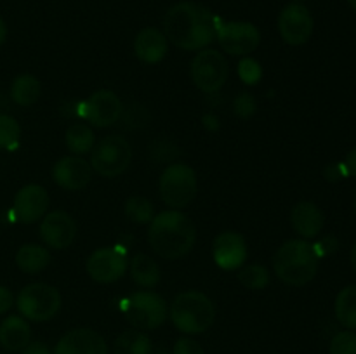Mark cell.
I'll return each mask as SVG.
<instances>
[{
    "mask_svg": "<svg viewBox=\"0 0 356 354\" xmlns=\"http://www.w3.org/2000/svg\"><path fill=\"white\" fill-rule=\"evenodd\" d=\"M219 21L205 6L177 2L163 16V35L183 51H202L216 40Z\"/></svg>",
    "mask_w": 356,
    "mask_h": 354,
    "instance_id": "1",
    "label": "cell"
},
{
    "mask_svg": "<svg viewBox=\"0 0 356 354\" xmlns=\"http://www.w3.org/2000/svg\"><path fill=\"white\" fill-rule=\"evenodd\" d=\"M148 242L153 252L167 260L186 257L197 242L193 221L181 210H163L149 222Z\"/></svg>",
    "mask_w": 356,
    "mask_h": 354,
    "instance_id": "2",
    "label": "cell"
},
{
    "mask_svg": "<svg viewBox=\"0 0 356 354\" xmlns=\"http://www.w3.org/2000/svg\"><path fill=\"white\" fill-rule=\"evenodd\" d=\"M318 255L313 243L306 239H287L273 255V271L282 283L289 287H305L318 273Z\"/></svg>",
    "mask_w": 356,
    "mask_h": 354,
    "instance_id": "3",
    "label": "cell"
},
{
    "mask_svg": "<svg viewBox=\"0 0 356 354\" xmlns=\"http://www.w3.org/2000/svg\"><path fill=\"white\" fill-rule=\"evenodd\" d=\"M172 325L186 335L204 333L214 325L216 305L209 295L198 290H188L177 295L169 307Z\"/></svg>",
    "mask_w": 356,
    "mask_h": 354,
    "instance_id": "4",
    "label": "cell"
},
{
    "mask_svg": "<svg viewBox=\"0 0 356 354\" xmlns=\"http://www.w3.org/2000/svg\"><path fill=\"white\" fill-rule=\"evenodd\" d=\"M160 198L174 210L186 208L195 200L198 191L197 174L183 162L170 163L163 169L159 180Z\"/></svg>",
    "mask_w": 356,
    "mask_h": 354,
    "instance_id": "5",
    "label": "cell"
},
{
    "mask_svg": "<svg viewBox=\"0 0 356 354\" xmlns=\"http://www.w3.org/2000/svg\"><path fill=\"white\" fill-rule=\"evenodd\" d=\"M122 312L136 330H156L167 319L165 301L152 290H139L122 301Z\"/></svg>",
    "mask_w": 356,
    "mask_h": 354,
    "instance_id": "6",
    "label": "cell"
},
{
    "mask_svg": "<svg viewBox=\"0 0 356 354\" xmlns=\"http://www.w3.org/2000/svg\"><path fill=\"white\" fill-rule=\"evenodd\" d=\"M16 305L19 314L30 321H49L61 309V294L49 283H30L17 294Z\"/></svg>",
    "mask_w": 356,
    "mask_h": 354,
    "instance_id": "7",
    "label": "cell"
},
{
    "mask_svg": "<svg viewBox=\"0 0 356 354\" xmlns=\"http://www.w3.org/2000/svg\"><path fill=\"white\" fill-rule=\"evenodd\" d=\"M132 162V146L124 135L111 134L94 144L90 167L99 176L113 179L124 174Z\"/></svg>",
    "mask_w": 356,
    "mask_h": 354,
    "instance_id": "8",
    "label": "cell"
},
{
    "mask_svg": "<svg viewBox=\"0 0 356 354\" xmlns=\"http://www.w3.org/2000/svg\"><path fill=\"white\" fill-rule=\"evenodd\" d=\"M190 76L202 92L216 94L225 87L228 80L229 65L222 52L216 49H202L191 59Z\"/></svg>",
    "mask_w": 356,
    "mask_h": 354,
    "instance_id": "9",
    "label": "cell"
},
{
    "mask_svg": "<svg viewBox=\"0 0 356 354\" xmlns=\"http://www.w3.org/2000/svg\"><path fill=\"white\" fill-rule=\"evenodd\" d=\"M76 113L90 127L104 128L120 120L124 115V104L113 90L99 89L79 104Z\"/></svg>",
    "mask_w": 356,
    "mask_h": 354,
    "instance_id": "10",
    "label": "cell"
},
{
    "mask_svg": "<svg viewBox=\"0 0 356 354\" xmlns=\"http://www.w3.org/2000/svg\"><path fill=\"white\" fill-rule=\"evenodd\" d=\"M216 40L229 56H249L259 47L261 31L249 21H219Z\"/></svg>",
    "mask_w": 356,
    "mask_h": 354,
    "instance_id": "11",
    "label": "cell"
},
{
    "mask_svg": "<svg viewBox=\"0 0 356 354\" xmlns=\"http://www.w3.org/2000/svg\"><path fill=\"white\" fill-rule=\"evenodd\" d=\"M86 271L96 283H115L129 271V257L120 246H101L89 255Z\"/></svg>",
    "mask_w": 356,
    "mask_h": 354,
    "instance_id": "12",
    "label": "cell"
},
{
    "mask_svg": "<svg viewBox=\"0 0 356 354\" xmlns=\"http://www.w3.org/2000/svg\"><path fill=\"white\" fill-rule=\"evenodd\" d=\"M315 21L305 3H289L278 14V31L285 44L305 45L312 38Z\"/></svg>",
    "mask_w": 356,
    "mask_h": 354,
    "instance_id": "13",
    "label": "cell"
},
{
    "mask_svg": "<svg viewBox=\"0 0 356 354\" xmlns=\"http://www.w3.org/2000/svg\"><path fill=\"white\" fill-rule=\"evenodd\" d=\"M79 226L75 219L65 210H52L40 222V238L49 248L65 250L75 242Z\"/></svg>",
    "mask_w": 356,
    "mask_h": 354,
    "instance_id": "14",
    "label": "cell"
},
{
    "mask_svg": "<svg viewBox=\"0 0 356 354\" xmlns=\"http://www.w3.org/2000/svg\"><path fill=\"white\" fill-rule=\"evenodd\" d=\"M49 203H51V198H49L47 189L44 186L26 184L14 196L13 210L19 222L33 224L38 219H44V215L49 210Z\"/></svg>",
    "mask_w": 356,
    "mask_h": 354,
    "instance_id": "15",
    "label": "cell"
},
{
    "mask_svg": "<svg viewBox=\"0 0 356 354\" xmlns=\"http://www.w3.org/2000/svg\"><path fill=\"white\" fill-rule=\"evenodd\" d=\"M249 248L240 233L225 231L218 235L212 243V257L216 266L225 271H236L245 264Z\"/></svg>",
    "mask_w": 356,
    "mask_h": 354,
    "instance_id": "16",
    "label": "cell"
},
{
    "mask_svg": "<svg viewBox=\"0 0 356 354\" xmlns=\"http://www.w3.org/2000/svg\"><path fill=\"white\" fill-rule=\"evenodd\" d=\"M52 179L66 191H80L89 186L92 179V167L79 155L63 156L52 167Z\"/></svg>",
    "mask_w": 356,
    "mask_h": 354,
    "instance_id": "17",
    "label": "cell"
},
{
    "mask_svg": "<svg viewBox=\"0 0 356 354\" xmlns=\"http://www.w3.org/2000/svg\"><path fill=\"white\" fill-rule=\"evenodd\" d=\"M54 354H108V344L92 328H73L58 340Z\"/></svg>",
    "mask_w": 356,
    "mask_h": 354,
    "instance_id": "18",
    "label": "cell"
},
{
    "mask_svg": "<svg viewBox=\"0 0 356 354\" xmlns=\"http://www.w3.org/2000/svg\"><path fill=\"white\" fill-rule=\"evenodd\" d=\"M167 37L159 28H143L134 38L136 58L146 65H156L167 56Z\"/></svg>",
    "mask_w": 356,
    "mask_h": 354,
    "instance_id": "19",
    "label": "cell"
},
{
    "mask_svg": "<svg viewBox=\"0 0 356 354\" xmlns=\"http://www.w3.org/2000/svg\"><path fill=\"white\" fill-rule=\"evenodd\" d=\"M291 224L302 239H312L322 233L325 215L313 201H299L291 212Z\"/></svg>",
    "mask_w": 356,
    "mask_h": 354,
    "instance_id": "20",
    "label": "cell"
},
{
    "mask_svg": "<svg viewBox=\"0 0 356 354\" xmlns=\"http://www.w3.org/2000/svg\"><path fill=\"white\" fill-rule=\"evenodd\" d=\"M31 340V328L23 316H7L0 323V344L7 351H23Z\"/></svg>",
    "mask_w": 356,
    "mask_h": 354,
    "instance_id": "21",
    "label": "cell"
},
{
    "mask_svg": "<svg viewBox=\"0 0 356 354\" xmlns=\"http://www.w3.org/2000/svg\"><path fill=\"white\" fill-rule=\"evenodd\" d=\"M129 273H131L132 281L141 288L156 287L160 276H162L159 262L149 255H146V253H136L129 260Z\"/></svg>",
    "mask_w": 356,
    "mask_h": 354,
    "instance_id": "22",
    "label": "cell"
},
{
    "mask_svg": "<svg viewBox=\"0 0 356 354\" xmlns=\"http://www.w3.org/2000/svg\"><path fill=\"white\" fill-rule=\"evenodd\" d=\"M51 262V252L49 248L35 243L23 245L16 253V266L19 271L26 274H37L44 271Z\"/></svg>",
    "mask_w": 356,
    "mask_h": 354,
    "instance_id": "23",
    "label": "cell"
},
{
    "mask_svg": "<svg viewBox=\"0 0 356 354\" xmlns=\"http://www.w3.org/2000/svg\"><path fill=\"white\" fill-rule=\"evenodd\" d=\"M42 92L40 80L30 73H23V75L16 76L10 83V99L17 104V106H33L38 101Z\"/></svg>",
    "mask_w": 356,
    "mask_h": 354,
    "instance_id": "24",
    "label": "cell"
},
{
    "mask_svg": "<svg viewBox=\"0 0 356 354\" xmlns=\"http://www.w3.org/2000/svg\"><path fill=\"white\" fill-rule=\"evenodd\" d=\"M65 142L73 155H86L92 151L96 139H94V130L86 121H76L66 128Z\"/></svg>",
    "mask_w": 356,
    "mask_h": 354,
    "instance_id": "25",
    "label": "cell"
},
{
    "mask_svg": "<svg viewBox=\"0 0 356 354\" xmlns=\"http://www.w3.org/2000/svg\"><path fill=\"white\" fill-rule=\"evenodd\" d=\"M115 354H152V340L141 330H125L115 339Z\"/></svg>",
    "mask_w": 356,
    "mask_h": 354,
    "instance_id": "26",
    "label": "cell"
},
{
    "mask_svg": "<svg viewBox=\"0 0 356 354\" xmlns=\"http://www.w3.org/2000/svg\"><path fill=\"white\" fill-rule=\"evenodd\" d=\"M334 312L344 328L356 330V285H348L337 294Z\"/></svg>",
    "mask_w": 356,
    "mask_h": 354,
    "instance_id": "27",
    "label": "cell"
},
{
    "mask_svg": "<svg viewBox=\"0 0 356 354\" xmlns=\"http://www.w3.org/2000/svg\"><path fill=\"white\" fill-rule=\"evenodd\" d=\"M238 281L247 290H264L270 285L271 274L261 264H249L238 273Z\"/></svg>",
    "mask_w": 356,
    "mask_h": 354,
    "instance_id": "28",
    "label": "cell"
},
{
    "mask_svg": "<svg viewBox=\"0 0 356 354\" xmlns=\"http://www.w3.org/2000/svg\"><path fill=\"white\" fill-rule=\"evenodd\" d=\"M125 215L136 224H149L155 217V207L145 196H131L125 201Z\"/></svg>",
    "mask_w": 356,
    "mask_h": 354,
    "instance_id": "29",
    "label": "cell"
},
{
    "mask_svg": "<svg viewBox=\"0 0 356 354\" xmlns=\"http://www.w3.org/2000/svg\"><path fill=\"white\" fill-rule=\"evenodd\" d=\"M21 127L10 115L0 113V148L14 149L19 142Z\"/></svg>",
    "mask_w": 356,
    "mask_h": 354,
    "instance_id": "30",
    "label": "cell"
},
{
    "mask_svg": "<svg viewBox=\"0 0 356 354\" xmlns=\"http://www.w3.org/2000/svg\"><path fill=\"white\" fill-rule=\"evenodd\" d=\"M330 354H356V333L353 330H343L332 337Z\"/></svg>",
    "mask_w": 356,
    "mask_h": 354,
    "instance_id": "31",
    "label": "cell"
},
{
    "mask_svg": "<svg viewBox=\"0 0 356 354\" xmlns=\"http://www.w3.org/2000/svg\"><path fill=\"white\" fill-rule=\"evenodd\" d=\"M238 76L247 85H256V83H259L261 76H263V68H261V65L256 59L245 56L238 62Z\"/></svg>",
    "mask_w": 356,
    "mask_h": 354,
    "instance_id": "32",
    "label": "cell"
},
{
    "mask_svg": "<svg viewBox=\"0 0 356 354\" xmlns=\"http://www.w3.org/2000/svg\"><path fill=\"white\" fill-rule=\"evenodd\" d=\"M257 110V99L250 92H240L238 96L233 99V111L238 118L247 120L252 117Z\"/></svg>",
    "mask_w": 356,
    "mask_h": 354,
    "instance_id": "33",
    "label": "cell"
},
{
    "mask_svg": "<svg viewBox=\"0 0 356 354\" xmlns=\"http://www.w3.org/2000/svg\"><path fill=\"white\" fill-rule=\"evenodd\" d=\"M172 354H205L204 347L191 337H181L174 344Z\"/></svg>",
    "mask_w": 356,
    "mask_h": 354,
    "instance_id": "34",
    "label": "cell"
},
{
    "mask_svg": "<svg viewBox=\"0 0 356 354\" xmlns=\"http://www.w3.org/2000/svg\"><path fill=\"white\" fill-rule=\"evenodd\" d=\"M337 246H339V242H337L336 236L330 235V236H323L320 242H316L315 245H313V248H315L318 259H322V257H327L330 255V253L336 252Z\"/></svg>",
    "mask_w": 356,
    "mask_h": 354,
    "instance_id": "35",
    "label": "cell"
},
{
    "mask_svg": "<svg viewBox=\"0 0 356 354\" xmlns=\"http://www.w3.org/2000/svg\"><path fill=\"white\" fill-rule=\"evenodd\" d=\"M323 176H325V179L330 180V183H337V180L346 179L350 174H348L344 162H339V163H332V165L327 167V169L323 170Z\"/></svg>",
    "mask_w": 356,
    "mask_h": 354,
    "instance_id": "36",
    "label": "cell"
},
{
    "mask_svg": "<svg viewBox=\"0 0 356 354\" xmlns=\"http://www.w3.org/2000/svg\"><path fill=\"white\" fill-rule=\"evenodd\" d=\"M13 304H14L13 292H10L9 288L0 285V314H6V312L13 307Z\"/></svg>",
    "mask_w": 356,
    "mask_h": 354,
    "instance_id": "37",
    "label": "cell"
},
{
    "mask_svg": "<svg viewBox=\"0 0 356 354\" xmlns=\"http://www.w3.org/2000/svg\"><path fill=\"white\" fill-rule=\"evenodd\" d=\"M21 354H52V353L51 349H49L47 344L40 342V340H35V342H31L30 340V344L21 351Z\"/></svg>",
    "mask_w": 356,
    "mask_h": 354,
    "instance_id": "38",
    "label": "cell"
},
{
    "mask_svg": "<svg viewBox=\"0 0 356 354\" xmlns=\"http://www.w3.org/2000/svg\"><path fill=\"white\" fill-rule=\"evenodd\" d=\"M344 165H346L348 174H350L351 177H356V148H353L348 153L346 160H344Z\"/></svg>",
    "mask_w": 356,
    "mask_h": 354,
    "instance_id": "39",
    "label": "cell"
},
{
    "mask_svg": "<svg viewBox=\"0 0 356 354\" xmlns=\"http://www.w3.org/2000/svg\"><path fill=\"white\" fill-rule=\"evenodd\" d=\"M202 121H204V127L209 128V130H218L219 128V118L216 117V115H204V117H202Z\"/></svg>",
    "mask_w": 356,
    "mask_h": 354,
    "instance_id": "40",
    "label": "cell"
},
{
    "mask_svg": "<svg viewBox=\"0 0 356 354\" xmlns=\"http://www.w3.org/2000/svg\"><path fill=\"white\" fill-rule=\"evenodd\" d=\"M6 38H7V26H6V23H3L2 17H0V45L6 42Z\"/></svg>",
    "mask_w": 356,
    "mask_h": 354,
    "instance_id": "41",
    "label": "cell"
},
{
    "mask_svg": "<svg viewBox=\"0 0 356 354\" xmlns=\"http://www.w3.org/2000/svg\"><path fill=\"white\" fill-rule=\"evenodd\" d=\"M350 260H351V267H353V271L356 273V243L353 245V248H351Z\"/></svg>",
    "mask_w": 356,
    "mask_h": 354,
    "instance_id": "42",
    "label": "cell"
},
{
    "mask_svg": "<svg viewBox=\"0 0 356 354\" xmlns=\"http://www.w3.org/2000/svg\"><path fill=\"white\" fill-rule=\"evenodd\" d=\"M348 2H350L351 9H353V10H355V12H356V0H348Z\"/></svg>",
    "mask_w": 356,
    "mask_h": 354,
    "instance_id": "43",
    "label": "cell"
},
{
    "mask_svg": "<svg viewBox=\"0 0 356 354\" xmlns=\"http://www.w3.org/2000/svg\"><path fill=\"white\" fill-rule=\"evenodd\" d=\"M292 2H294V3H302V2H305V0H292Z\"/></svg>",
    "mask_w": 356,
    "mask_h": 354,
    "instance_id": "44",
    "label": "cell"
},
{
    "mask_svg": "<svg viewBox=\"0 0 356 354\" xmlns=\"http://www.w3.org/2000/svg\"><path fill=\"white\" fill-rule=\"evenodd\" d=\"M355 210H356V200H355Z\"/></svg>",
    "mask_w": 356,
    "mask_h": 354,
    "instance_id": "45",
    "label": "cell"
}]
</instances>
